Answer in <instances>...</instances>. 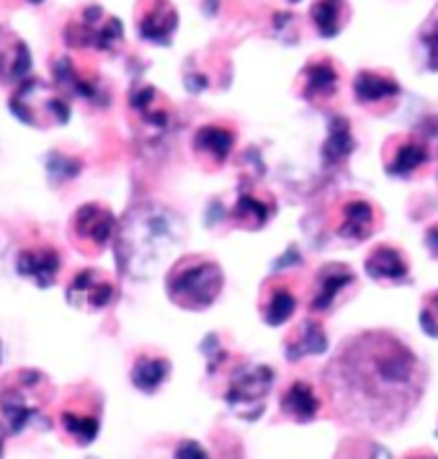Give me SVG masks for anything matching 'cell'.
Wrapping results in <instances>:
<instances>
[{
	"mask_svg": "<svg viewBox=\"0 0 438 459\" xmlns=\"http://www.w3.org/2000/svg\"><path fill=\"white\" fill-rule=\"evenodd\" d=\"M55 397V385L42 369H19L0 379V416L11 437H21L26 429H52L47 405Z\"/></svg>",
	"mask_w": 438,
	"mask_h": 459,
	"instance_id": "cell-3",
	"label": "cell"
},
{
	"mask_svg": "<svg viewBox=\"0 0 438 459\" xmlns=\"http://www.w3.org/2000/svg\"><path fill=\"white\" fill-rule=\"evenodd\" d=\"M438 119H431V129L420 126L417 132L397 134L390 137L387 145L382 150V168L390 178L397 181H410L423 173L438 155Z\"/></svg>",
	"mask_w": 438,
	"mask_h": 459,
	"instance_id": "cell-7",
	"label": "cell"
},
{
	"mask_svg": "<svg viewBox=\"0 0 438 459\" xmlns=\"http://www.w3.org/2000/svg\"><path fill=\"white\" fill-rule=\"evenodd\" d=\"M405 459H438V455L428 452V449H416V452H410Z\"/></svg>",
	"mask_w": 438,
	"mask_h": 459,
	"instance_id": "cell-36",
	"label": "cell"
},
{
	"mask_svg": "<svg viewBox=\"0 0 438 459\" xmlns=\"http://www.w3.org/2000/svg\"><path fill=\"white\" fill-rule=\"evenodd\" d=\"M417 325H420L423 335L438 338V290L423 294L420 310H417Z\"/></svg>",
	"mask_w": 438,
	"mask_h": 459,
	"instance_id": "cell-32",
	"label": "cell"
},
{
	"mask_svg": "<svg viewBox=\"0 0 438 459\" xmlns=\"http://www.w3.org/2000/svg\"><path fill=\"white\" fill-rule=\"evenodd\" d=\"M384 225V212L364 194H343L331 207V232L335 240L361 246L369 243Z\"/></svg>",
	"mask_w": 438,
	"mask_h": 459,
	"instance_id": "cell-9",
	"label": "cell"
},
{
	"mask_svg": "<svg viewBox=\"0 0 438 459\" xmlns=\"http://www.w3.org/2000/svg\"><path fill=\"white\" fill-rule=\"evenodd\" d=\"M173 459H211L209 452L193 438H181L173 449Z\"/></svg>",
	"mask_w": 438,
	"mask_h": 459,
	"instance_id": "cell-33",
	"label": "cell"
},
{
	"mask_svg": "<svg viewBox=\"0 0 438 459\" xmlns=\"http://www.w3.org/2000/svg\"><path fill=\"white\" fill-rule=\"evenodd\" d=\"M331 351V338L325 333L320 317H305L294 325L289 333L284 335V359L287 361H302V359H314Z\"/></svg>",
	"mask_w": 438,
	"mask_h": 459,
	"instance_id": "cell-23",
	"label": "cell"
},
{
	"mask_svg": "<svg viewBox=\"0 0 438 459\" xmlns=\"http://www.w3.org/2000/svg\"><path fill=\"white\" fill-rule=\"evenodd\" d=\"M276 196L258 188L255 184H245L237 191L230 212H228V222L232 228L245 230V232H258L263 230L273 217H276Z\"/></svg>",
	"mask_w": 438,
	"mask_h": 459,
	"instance_id": "cell-18",
	"label": "cell"
},
{
	"mask_svg": "<svg viewBox=\"0 0 438 459\" xmlns=\"http://www.w3.org/2000/svg\"><path fill=\"white\" fill-rule=\"evenodd\" d=\"M351 19V5L346 0H314L310 8V22H313L317 37L335 39L346 23Z\"/></svg>",
	"mask_w": 438,
	"mask_h": 459,
	"instance_id": "cell-28",
	"label": "cell"
},
{
	"mask_svg": "<svg viewBox=\"0 0 438 459\" xmlns=\"http://www.w3.org/2000/svg\"><path fill=\"white\" fill-rule=\"evenodd\" d=\"M116 228L119 220L106 204L85 202L67 220V240L85 258H99L108 246H114Z\"/></svg>",
	"mask_w": 438,
	"mask_h": 459,
	"instance_id": "cell-10",
	"label": "cell"
},
{
	"mask_svg": "<svg viewBox=\"0 0 438 459\" xmlns=\"http://www.w3.org/2000/svg\"><path fill=\"white\" fill-rule=\"evenodd\" d=\"M420 47H423L425 67L438 73V8L431 13L425 26L420 29Z\"/></svg>",
	"mask_w": 438,
	"mask_h": 459,
	"instance_id": "cell-30",
	"label": "cell"
},
{
	"mask_svg": "<svg viewBox=\"0 0 438 459\" xmlns=\"http://www.w3.org/2000/svg\"><path fill=\"white\" fill-rule=\"evenodd\" d=\"M31 67L34 60L29 44L13 29L0 23V85L16 88L26 78H31Z\"/></svg>",
	"mask_w": 438,
	"mask_h": 459,
	"instance_id": "cell-22",
	"label": "cell"
},
{
	"mask_svg": "<svg viewBox=\"0 0 438 459\" xmlns=\"http://www.w3.org/2000/svg\"><path fill=\"white\" fill-rule=\"evenodd\" d=\"M26 3H29V5H42L44 0H26Z\"/></svg>",
	"mask_w": 438,
	"mask_h": 459,
	"instance_id": "cell-38",
	"label": "cell"
},
{
	"mask_svg": "<svg viewBox=\"0 0 438 459\" xmlns=\"http://www.w3.org/2000/svg\"><path fill=\"white\" fill-rule=\"evenodd\" d=\"M436 181H438V173H436Z\"/></svg>",
	"mask_w": 438,
	"mask_h": 459,
	"instance_id": "cell-41",
	"label": "cell"
},
{
	"mask_svg": "<svg viewBox=\"0 0 438 459\" xmlns=\"http://www.w3.org/2000/svg\"><path fill=\"white\" fill-rule=\"evenodd\" d=\"M44 168H47V178L52 186H64L83 173V160L67 155L63 150H49L44 158Z\"/></svg>",
	"mask_w": 438,
	"mask_h": 459,
	"instance_id": "cell-29",
	"label": "cell"
},
{
	"mask_svg": "<svg viewBox=\"0 0 438 459\" xmlns=\"http://www.w3.org/2000/svg\"><path fill=\"white\" fill-rule=\"evenodd\" d=\"M351 91H354L356 104L364 106V108L392 106L397 104V99L402 93V88L397 83L395 75L382 73V70H358Z\"/></svg>",
	"mask_w": 438,
	"mask_h": 459,
	"instance_id": "cell-24",
	"label": "cell"
},
{
	"mask_svg": "<svg viewBox=\"0 0 438 459\" xmlns=\"http://www.w3.org/2000/svg\"><path fill=\"white\" fill-rule=\"evenodd\" d=\"M287 3H302V0H287Z\"/></svg>",
	"mask_w": 438,
	"mask_h": 459,
	"instance_id": "cell-39",
	"label": "cell"
},
{
	"mask_svg": "<svg viewBox=\"0 0 438 459\" xmlns=\"http://www.w3.org/2000/svg\"><path fill=\"white\" fill-rule=\"evenodd\" d=\"M436 437H438V423H436Z\"/></svg>",
	"mask_w": 438,
	"mask_h": 459,
	"instance_id": "cell-40",
	"label": "cell"
},
{
	"mask_svg": "<svg viewBox=\"0 0 438 459\" xmlns=\"http://www.w3.org/2000/svg\"><path fill=\"white\" fill-rule=\"evenodd\" d=\"M64 299L73 310L81 313H104L119 302V284L116 279L104 269L88 266L75 273L67 287H64Z\"/></svg>",
	"mask_w": 438,
	"mask_h": 459,
	"instance_id": "cell-13",
	"label": "cell"
},
{
	"mask_svg": "<svg viewBox=\"0 0 438 459\" xmlns=\"http://www.w3.org/2000/svg\"><path fill=\"white\" fill-rule=\"evenodd\" d=\"M428 385L423 359L392 331H358L338 343L322 369L335 416L348 426L390 431L413 413Z\"/></svg>",
	"mask_w": 438,
	"mask_h": 459,
	"instance_id": "cell-1",
	"label": "cell"
},
{
	"mask_svg": "<svg viewBox=\"0 0 438 459\" xmlns=\"http://www.w3.org/2000/svg\"><path fill=\"white\" fill-rule=\"evenodd\" d=\"M338 88H340V67L331 57L310 60L296 78V96L314 106L335 99Z\"/></svg>",
	"mask_w": 438,
	"mask_h": 459,
	"instance_id": "cell-21",
	"label": "cell"
},
{
	"mask_svg": "<svg viewBox=\"0 0 438 459\" xmlns=\"http://www.w3.org/2000/svg\"><path fill=\"white\" fill-rule=\"evenodd\" d=\"M63 39L70 49L114 52L125 42V23L106 13L101 5H85L78 16L64 23Z\"/></svg>",
	"mask_w": 438,
	"mask_h": 459,
	"instance_id": "cell-11",
	"label": "cell"
},
{
	"mask_svg": "<svg viewBox=\"0 0 438 459\" xmlns=\"http://www.w3.org/2000/svg\"><path fill=\"white\" fill-rule=\"evenodd\" d=\"M338 459H395L390 455L387 446L376 444V441H366V438H358V441H348Z\"/></svg>",
	"mask_w": 438,
	"mask_h": 459,
	"instance_id": "cell-31",
	"label": "cell"
},
{
	"mask_svg": "<svg viewBox=\"0 0 438 459\" xmlns=\"http://www.w3.org/2000/svg\"><path fill=\"white\" fill-rule=\"evenodd\" d=\"M364 273L382 287H410V258L395 243H376L364 258Z\"/></svg>",
	"mask_w": 438,
	"mask_h": 459,
	"instance_id": "cell-17",
	"label": "cell"
},
{
	"mask_svg": "<svg viewBox=\"0 0 438 459\" xmlns=\"http://www.w3.org/2000/svg\"><path fill=\"white\" fill-rule=\"evenodd\" d=\"M423 246H425L428 255L438 261V222L425 230V235H423Z\"/></svg>",
	"mask_w": 438,
	"mask_h": 459,
	"instance_id": "cell-35",
	"label": "cell"
},
{
	"mask_svg": "<svg viewBox=\"0 0 438 459\" xmlns=\"http://www.w3.org/2000/svg\"><path fill=\"white\" fill-rule=\"evenodd\" d=\"M225 292V272L217 258L186 253L166 272V297L184 313H204Z\"/></svg>",
	"mask_w": 438,
	"mask_h": 459,
	"instance_id": "cell-4",
	"label": "cell"
},
{
	"mask_svg": "<svg viewBox=\"0 0 438 459\" xmlns=\"http://www.w3.org/2000/svg\"><path fill=\"white\" fill-rule=\"evenodd\" d=\"M356 150V137L351 122L340 114L331 117L328 122V134H325V143L320 147V158L328 168L346 166V160L354 155Z\"/></svg>",
	"mask_w": 438,
	"mask_h": 459,
	"instance_id": "cell-27",
	"label": "cell"
},
{
	"mask_svg": "<svg viewBox=\"0 0 438 459\" xmlns=\"http://www.w3.org/2000/svg\"><path fill=\"white\" fill-rule=\"evenodd\" d=\"M184 85H186L188 93H204L209 88V78L204 73H193V70H188L186 75H184Z\"/></svg>",
	"mask_w": 438,
	"mask_h": 459,
	"instance_id": "cell-34",
	"label": "cell"
},
{
	"mask_svg": "<svg viewBox=\"0 0 438 459\" xmlns=\"http://www.w3.org/2000/svg\"><path fill=\"white\" fill-rule=\"evenodd\" d=\"M101 408L104 397L99 387L88 382L70 387V395L57 413V426L63 437L75 446H90L101 434Z\"/></svg>",
	"mask_w": 438,
	"mask_h": 459,
	"instance_id": "cell-8",
	"label": "cell"
},
{
	"mask_svg": "<svg viewBox=\"0 0 438 459\" xmlns=\"http://www.w3.org/2000/svg\"><path fill=\"white\" fill-rule=\"evenodd\" d=\"M276 385V369L269 364H255L248 359H237V364L228 372L225 403L232 413L243 420H258L266 413V403Z\"/></svg>",
	"mask_w": 438,
	"mask_h": 459,
	"instance_id": "cell-6",
	"label": "cell"
},
{
	"mask_svg": "<svg viewBox=\"0 0 438 459\" xmlns=\"http://www.w3.org/2000/svg\"><path fill=\"white\" fill-rule=\"evenodd\" d=\"M299 292L294 290L289 276L273 273L271 279L263 281L258 292V315L269 328H284L292 323V317L299 310Z\"/></svg>",
	"mask_w": 438,
	"mask_h": 459,
	"instance_id": "cell-16",
	"label": "cell"
},
{
	"mask_svg": "<svg viewBox=\"0 0 438 459\" xmlns=\"http://www.w3.org/2000/svg\"><path fill=\"white\" fill-rule=\"evenodd\" d=\"M8 437H11V434H8V426L0 420V459H3V452H5V438Z\"/></svg>",
	"mask_w": 438,
	"mask_h": 459,
	"instance_id": "cell-37",
	"label": "cell"
},
{
	"mask_svg": "<svg viewBox=\"0 0 438 459\" xmlns=\"http://www.w3.org/2000/svg\"><path fill=\"white\" fill-rule=\"evenodd\" d=\"M52 81L67 99H78L96 108H106L111 104V93L104 81L99 75L83 73L70 55H60L52 60Z\"/></svg>",
	"mask_w": 438,
	"mask_h": 459,
	"instance_id": "cell-14",
	"label": "cell"
},
{
	"mask_svg": "<svg viewBox=\"0 0 438 459\" xmlns=\"http://www.w3.org/2000/svg\"><path fill=\"white\" fill-rule=\"evenodd\" d=\"M8 111L26 126L34 129H52L64 126L73 117L70 99L57 91L55 83H47L42 78L31 75L23 83L13 88L8 96Z\"/></svg>",
	"mask_w": 438,
	"mask_h": 459,
	"instance_id": "cell-5",
	"label": "cell"
},
{
	"mask_svg": "<svg viewBox=\"0 0 438 459\" xmlns=\"http://www.w3.org/2000/svg\"><path fill=\"white\" fill-rule=\"evenodd\" d=\"M137 37L155 47H170L178 31V11L170 0H140L134 11Z\"/></svg>",
	"mask_w": 438,
	"mask_h": 459,
	"instance_id": "cell-19",
	"label": "cell"
},
{
	"mask_svg": "<svg viewBox=\"0 0 438 459\" xmlns=\"http://www.w3.org/2000/svg\"><path fill=\"white\" fill-rule=\"evenodd\" d=\"M188 228L184 217L163 202L145 199L119 217L114 261L125 279L150 281L166 269L173 253L184 248Z\"/></svg>",
	"mask_w": 438,
	"mask_h": 459,
	"instance_id": "cell-2",
	"label": "cell"
},
{
	"mask_svg": "<svg viewBox=\"0 0 438 459\" xmlns=\"http://www.w3.org/2000/svg\"><path fill=\"white\" fill-rule=\"evenodd\" d=\"M173 372V364L170 359L158 351H140L132 359V367H129V382L137 393L142 395H155L163 390L167 379Z\"/></svg>",
	"mask_w": 438,
	"mask_h": 459,
	"instance_id": "cell-26",
	"label": "cell"
},
{
	"mask_svg": "<svg viewBox=\"0 0 438 459\" xmlns=\"http://www.w3.org/2000/svg\"><path fill=\"white\" fill-rule=\"evenodd\" d=\"M16 273L31 281L37 290H49L57 284L60 273H63V253L55 243L49 240H37L23 246L21 251L16 253Z\"/></svg>",
	"mask_w": 438,
	"mask_h": 459,
	"instance_id": "cell-15",
	"label": "cell"
},
{
	"mask_svg": "<svg viewBox=\"0 0 438 459\" xmlns=\"http://www.w3.org/2000/svg\"><path fill=\"white\" fill-rule=\"evenodd\" d=\"M356 287H358V276H356V272L348 264L328 261V264H322L313 273L305 307H307V313L313 315V317L331 315L340 305V299L351 290H356Z\"/></svg>",
	"mask_w": 438,
	"mask_h": 459,
	"instance_id": "cell-12",
	"label": "cell"
},
{
	"mask_svg": "<svg viewBox=\"0 0 438 459\" xmlns=\"http://www.w3.org/2000/svg\"><path fill=\"white\" fill-rule=\"evenodd\" d=\"M279 411L281 416L289 418L294 423H313L322 411V397L317 393L313 382L307 379H294L284 387V393L279 397Z\"/></svg>",
	"mask_w": 438,
	"mask_h": 459,
	"instance_id": "cell-25",
	"label": "cell"
},
{
	"mask_svg": "<svg viewBox=\"0 0 438 459\" xmlns=\"http://www.w3.org/2000/svg\"><path fill=\"white\" fill-rule=\"evenodd\" d=\"M235 145H237V129L230 125H217V122L202 125L191 137L193 158L211 170L222 168L230 160Z\"/></svg>",
	"mask_w": 438,
	"mask_h": 459,
	"instance_id": "cell-20",
	"label": "cell"
}]
</instances>
